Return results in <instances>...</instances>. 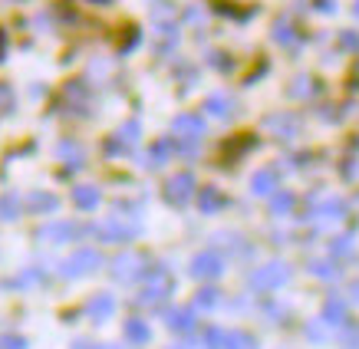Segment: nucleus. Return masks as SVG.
<instances>
[{
    "mask_svg": "<svg viewBox=\"0 0 359 349\" xmlns=\"http://www.w3.org/2000/svg\"><path fill=\"white\" fill-rule=\"evenodd\" d=\"M165 201L168 205H175V207H182V205H188L191 201V195H195V178L188 172H182V174H175V178H168L165 182Z\"/></svg>",
    "mask_w": 359,
    "mask_h": 349,
    "instance_id": "obj_4",
    "label": "nucleus"
},
{
    "mask_svg": "<svg viewBox=\"0 0 359 349\" xmlns=\"http://www.w3.org/2000/svg\"><path fill=\"white\" fill-rule=\"evenodd\" d=\"M0 349H27L23 336H0Z\"/></svg>",
    "mask_w": 359,
    "mask_h": 349,
    "instance_id": "obj_30",
    "label": "nucleus"
},
{
    "mask_svg": "<svg viewBox=\"0 0 359 349\" xmlns=\"http://www.w3.org/2000/svg\"><path fill=\"white\" fill-rule=\"evenodd\" d=\"M218 287H201V290H198V296H195V306L198 310H208V306H215L218 303Z\"/></svg>",
    "mask_w": 359,
    "mask_h": 349,
    "instance_id": "obj_22",
    "label": "nucleus"
},
{
    "mask_svg": "<svg viewBox=\"0 0 359 349\" xmlns=\"http://www.w3.org/2000/svg\"><path fill=\"white\" fill-rule=\"evenodd\" d=\"M66 112H89V89L83 79H73V83H66L63 86V96H60Z\"/></svg>",
    "mask_w": 359,
    "mask_h": 349,
    "instance_id": "obj_6",
    "label": "nucleus"
},
{
    "mask_svg": "<svg viewBox=\"0 0 359 349\" xmlns=\"http://www.w3.org/2000/svg\"><path fill=\"white\" fill-rule=\"evenodd\" d=\"M83 234V228L79 224H73V221H56V224H46L43 231H40V238L50 240V244H63V240H73Z\"/></svg>",
    "mask_w": 359,
    "mask_h": 349,
    "instance_id": "obj_9",
    "label": "nucleus"
},
{
    "mask_svg": "<svg viewBox=\"0 0 359 349\" xmlns=\"http://www.w3.org/2000/svg\"><path fill=\"white\" fill-rule=\"evenodd\" d=\"M93 349H119V346H109V343H102V346H93Z\"/></svg>",
    "mask_w": 359,
    "mask_h": 349,
    "instance_id": "obj_37",
    "label": "nucleus"
},
{
    "mask_svg": "<svg viewBox=\"0 0 359 349\" xmlns=\"http://www.w3.org/2000/svg\"><path fill=\"white\" fill-rule=\"evenodd\" d=\"M172 129L182 142H195L198 145V139L205 135V122H201V116H195V112H182V116H175Z\"/></svg>",
    "mask_w": 359,
    "mask_h": 349,
    "instance_id": "obj_7",
    "label": "nucleus"
},
{
    "mask_svg": "<svg viewBox=\"0 0 359 349\" xmlns=\"http://www.w3.org/2000/svg\"><path fill=\"white\" fill-rule=\"evenodd\" d=\"M267 129H271L277 139H294L297 129H300V119H297V116H290V112H277V116H271V119H267Z\"/></svg>",
    "mask_w": 359,
    "mask_h": 349,
    "instance_id": "obj_10",
    "label": "nucleus"
},
{
    "mask_svg": "<svg viewBox=\"0 0 359 349\" xmlns=\"http://www.w3.org/2000/svg\"><path fill=\"white\" fill-rule=\"evenodd\" d=\"M172 139H158V142L152 145V149H149V165H152V168H158V165H165L168 162V158H172Z\"/></svg>",
    "mask_w": 359,
    "mask_h": 349,
    "instance_id": "obj_20",
    "label": "nucleus"
},
{
    "mask_svg": "<svg viewBox=\"0 0 359 349\" xmlns=\"http://www.w3.org/2000/svg\"><path fill=\"white\" fill-rule=\"evenodd\" d=\"M102 264V257H99L96 251H76L73 257H66L63 264H60V273L63 277H69V280H76V277H86V273H93Z\"/></svg>",
    "mask_w": 359,
    "mask_h": 349,
    "instance_id": "obj_3",
    "label": "nucleus"
},
{
    "mask_svg": "<svg viewBox=\"0 0 359 349\" xmlns=\"http://www.w3.org/2000/svg\"><path fill=\"white\" fill-rule=\"evenodd\" d=\"M250 191H254V195H271V191H277V172H273V168H261V172L254 174V182H250Z\"/></svg>",
    "mask_w": 359,
    "mask_h": 349,
    "instance_id": "obj_18",
    "label": "nucleus"
},
{
    "mask_svg": "<svg viewBox=\"0 0 359 349\" xmlns=\"http://www.w3.org/2000/svg\"><path fill=\"white\" fill-rule=\"evenodd\" d=\"M99 234V240H109V244H122V240H132L139 238V221L126 218L122 211H116L109 221H102V224H96L93 228Z\"/></svg>",
    "mask_w": 359,
    "mask_h": 349,
    "instance_id": "obj_1",
    "label": "nucleus"
},
{
    "mask_svg": "<svg viewBox=\"0 0 359 349\" xmlns=\"http://www.w3.org/2000/svg\"><path fill=\"white\" fill-rule=\"evenodd\" d=\"M56 152H60V158H63V165L66 168H79V165L86 162V152H83V145H76V142H60L56 145Z\"/></svg>",
    "mask_w": 359,
    "mask_h": 349,
    "instance_id": "obj_13",
    "label": "nucleus"
},
{
    "mask_svg": "<svg viewBox=\"0 0 359 349\" xmlns=\"http://www.w3.org/2000/svg\"><path fill=\"white\" fill-rule=\"evenodd\" d=\"M310 89H313V86H310V79H304V76H300V79H297V83H294V86H290V93H294V96H306Z\"/></svg>",
    "mask_w": 359,
    "mask_h": 349,
    "instance_id": "obj_32",
    "label": "nucleus"
},
{
    "mask_svg": "<svg viewBox=\"0 0 359 349\" xmlns=\"http://www.w3.org/2000/svg\"><path fill=\"white\" fill-rule=\"evenodd\" d=\"M205 109H208V116H215V119H231V116H234V99L215 93V96H208Z\"/></svg>",
    "mask_w": 359,
    "mask_h": 349,
    "instance_id": "obj_12",
    "label": "nucleus"
},
{
    "mask_svg": "<svg viewBox=\"0 0 359 349\" xmlns=\"http://www.w3.org/2000/svg\"><path fill=\"white\" fill-rule=\"evenodd\" d=\"M205 346L208 349H221V346H224V329H218V327L205 329Z\"/></svg>",
    "mask_w": 359,
    "mask_h": 349,
    "instance_id": "obj_27",
    "label": "nucleus"
},
{
    "mask_svg": "<svg viewBox=\"0 0 359 349\" xmlns=\"http://www.w3.org/2000/svg\"><path fill=\"white\" fill-rule=\"evenodd\" d=\"M343 317H346V310H343V303H339V300H330L327 310H323V320H327V323H339Z\"/></svg>",
    "mask_w": 359,
    "mask_h": 349,
    "instance_id": "obj_26",
    "label": "nucleus"
},
{
    "mask_svg": "<svg viewBox=\"0 0 359 349\" xmlns=\"http://www.w3.org/2000/svg\"><path fill=\"white\" fill-rule=\"evenodd\" d=\"M60 207V198L50 195V191H33L27 198V211H36V214H46V211H56Z\"/></svg>",
    "mask_w": 359,
    "mask_h": 349,
    "instance_id": "obj_16",
    "label": "nucleus"
},
{
    "mask_svg": "<svg viewBox=\"0 0 359 349\" xmlns=\"http://www.w3.org/2000/svg\"><path fill=\"white\" fill-rule=\"evenodd\" d=\"M273 40H280V43H294L297 40V27L290 20H280L273 27Z\"/></svg>",
    "mask_w": 359,
    "mask_h": 349,
    "instance_id": "obj_23",
    "label": "nucleus"
},
{
    "mask_svg": "<svg viewBox=\"0 0 359 349\" xmlns=\"http://www.w3.org/2000/svg\"><path fill=\"white\" fill-rule=\"evenodd\" d=\"M313 271L320 277H337V267H327V264H313Z\"/></svg>",
    "mask_w": 359,
    "mask_h": 349,
    "instance_id": "obj_34",
    "label": "nucleus"
},
{
    "mask_svg": "<svg viewBox=\"0 0 359 349\" xmlns=\"http://www.w3.org/2000/svg\"><path fill=\"white\" fill-rule=\"evenodd\" d=\"M343 346H346V349H359V327H356V329H349L346 339H343Z\"/></svg>",
    "mask_w": 359,
    "mask_h": 349,
    "instance_id": "obj_33",
    "label": "nucleus"
},
{
    "mask_svg": "<svg viewBox=\"0 0 359 349\" xmlns=\"http://www.w3.org/2000/svg\"><path fill=\"white\" fill-rule=\"evenodd\" d=\"M99 198H102V191H99L96 185H76V191H73V201H76V207H83V211L99 207Z\"/></svg>",
    "mask_w": 359,
    "mask_h": 349,
    "instance_id": "obj_17",
    "label": "nucleus"
},
{
    "mask_svg": "<svg viewBox=\"0 0 359 349\" xmlns=\"http://www.w3.org/2000/svg\"><path fill=\"white\" fill-rule=\"evenodd\" d=\"M339 46H343L346 53H356V50H359V33L346 30V33H343V36H339Z\"/></svg>",
    "mask_w": 359,
    "mask_h": 349,
    "instance_id": "obj_28",
    "label": "nucleus"
},
{
    "mask_svg": "<svg viewBox=\"0 0 359 349\" xmlns=\"http://www.w3.org/2000/svg\"><path fill=\"white\" fill-rule=\"evenodd\" d=\"M330 247H333V254H349L353 251V238H337Z\"/></svg>",
    "mask_w": 359,
    "mask_h": 349,
    "instance_id": "obj_31",
    "label": "nucleus"
},
{
    "mask_svg": "<svg viewBox=\"0 0 359 349\" xmlns=\"http://www.w3.org/2000/svg\"><path fill=\"white\" fill-rule=\"evenodd\" d=\"M11 109H13V93H11V86L0 83V112H11Z\"/></svg>",
    "mask_w": 359,
    "mask_h": 349,
    "instance_id": "obj_29",
    "label": "nucleus"
},
{
    "mask_svg": "<svg viewBox=\"0 0 359 349\" xmlns=\"http://www.w3.org/2000/svg\"><path fill=\"white\" fill-rule=\"evenodd\" d=\"M112 310H116V300H112L109 294H96V296H93V300L86 303V313H89L93 320H96V323H99V320L109 317Z\"/></svg>",
    "mask_w": 359,
    "mask_h": 349,
    "instance_id": "obj_14",
    "label": "nucleus"
},
{
    "mask_svg": "<svg viewBox=\"0 0 359 349\" xmlns=\"http://www.w3.org/2000/svg\"><path fill=\"white\" fill-rule=\"evenodd\" d=\"M165 323H168L175 333H191V329H195V313H191V310H168V313H165Z\"/></svg>",
    "mask_w": 359,
    "mask_h": 349,
    "instance_id": "obj_15",
    "label": "nucleus"
},
{
    "mask_svg": "<svg viewBox=\"0 0 359 349\" xmlns=\"http://www.w3.org/2000/svg\"><path fill=\"white\" fill-rule=\"evenodd\" d=\"M290 280V267L280 261L267 264V267H261V271L250 273V290H257V294H267V290H277V287H283Z\"/></svg>",
    "mask_w": 359,
    "mask_h": 349,
    "instance_id": "obj_2",
    "label": "nucleus"
},
{
    "mask_svg": "<svg viewBox=\"0 0 359 349\" xmlns=\"http://www.w3.org/2000/svg\"><path fill=\"white\" fill-rule=\"evenodd\" d=\"M221 349H254V339L244 333H224V346Z\"/></svg>",
    "mask_w": 359,
    "mask_h": 349,
    "instance_id": "obj_24",
    "label": "nucleus"
},
{
    "mask_svg": "<svg viewBox=\"0 0 359 349\" xmlns=\"http://www.w3.org/2000/svg\"><path fill=\"white\" fill-rule=\"evenodd\" d=\"M353 13H356V17H359V0H356V7H353Z\"/></svg>",
    "mask_w": 359,
    "mask_h": 349,
    "instance_id": "obj_38",
    "label": "nucleus"
},
{
    "mask_svg": "<svg viewBox=\"0 0 359 349\" xmlns=\"http://www.w3.org/2000/svg\"><path fill=\"white\" fill-rule=\"evenodd\" d=\"M349 296H353V300H356V303H359V284L353 287V290H349Z\"/></svg>",
    "mask_w": 359,
    "mask_h": 349,
    "instance_id": "obj_36",
    "label": "nucleus"
},
{
    "mask_svg": "<svg viewBox=\"0 0 359 349\" xmlns=\"http://www.w3.org/2000/svg\"><path fill=\"white\" fill-rule=\"evenodd\" d=\"M221 271H224V261L215 251L198 254L191 261V277H198V280H215V277H221Z\"/></svg>",
    "mask_w": 359,
    "mask_h": 349,
    "instance_id": "obj_8",
    "label": "nucleus"
},
{
    "mask_svg": "<svg viewBox=\"0 0 359 349\" xmlns=\"http://www.w3.org/2000/svg\"><path fill=\"white\" fill-rule=\"evenodd\" d=\"M224 205H228V198L221 195L215 185H208V188H201V191H198V207H201L205 214H215V211H221Z\"/></svg>",
    "mask_w": 359,
    "mask_h": 349,
    "instance_id": "obj_11",
    "label": "nucleus"
},
{
    "mask_svg": "<svg viewBox=\"0 0 359 349\" xmlns=\"http://www.w3.org/2000/svg\"><path fill=\"white\" fill-rule=\"evenodd\" d=\"M20 214V198L17 195H4L0 198V221H13Z\"/></svg>",
    "mask_w": 359,
    "mask_h": 349,
    "instance_id": "obj_21",
    "label": "nucleus"
},
{
    "mask_svg": "<svg viewBox=\"0 0 359 349\" xmlns=\"http://www.w3.org/2000/svg\"><path fill=\"white\" fill-rule=\"evenodd\" d=\"M290 207H294V195H290V191H277V195H273V205H271L273 214H287Z\"/></svg>",
    "mask_w": 359,
    "mask_h": 349,
    "instance_id": "obj_25",
    "label": "nucleus"
},
{
    "mask_svg": "<svg viewBox=\"0 0 359 349\" xmlns=\"http://www.w3.org/2000/svg\"><path fill=\"white\" fill-rule=\"evenodd\" d=\"M149 336H152V333H149V323L142 317H132L129 323H126V339H129V343H149Z\"/></svg>",
    "mask_w": 359,
    "mask_h": 349,
    "instance_id": "obj_19",
    "label": "nucleus"
},
{
    "mask_svg": "<svg viewBox=\"0 0 359 349\" xmlns=\"http://www.w3.org/2000/svg\"><path fill=\"white\" fill-rule=\"evenodd\" d=\"M4 50H7V36H4V30H0V56H4Z\"/></svg>",
    "mask_w": 359,
    "mask_h": 349,
    "instance_id": "obj_35",
    "label": "nucleus"
},
{
    "mask_svg": "<svg viewBox=\"0 0 359 349\" xmlns=\"http://www.w3.org/2000/svg\"><path fill=\"white\" fill-rule=\"evenodd\" d=\"M145 257H135V254H122V257H116L112 261V277L116 280H122V284H135V280H142V273H145Z\"/></svg>",
    "mask_w": 359,
    "mask_h": 349,
    "instance_id": "obj_5",
    "label": "nucleus"
}]
</instances>
